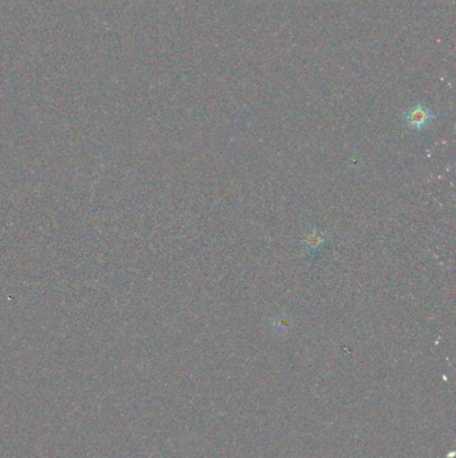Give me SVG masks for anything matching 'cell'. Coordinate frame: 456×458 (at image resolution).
Listing matches in <instances>:
<instances>
[{
    "label": "cell",
    "instance_id": "6da1fadb",
    "mask_svg": "<svg viewBox=\"0 0 456 458\" xmlns=\"http://www.w3.org/2000/svg\"><path fill=\"white\" fill-rule=\"evenodd\" d=\"M434 117L435 116H434L432 110L427 105L420 103V102L408 107L403 114L404 121L415 130L425 129L431 123Z\"/></svg>",
    "mask_w": 456,
    "mask_h": 458
},
{
    "label": "cell",
    "instance_id": "7a4b0ae2",
    "mask_svg": "<svg viewBox=\"0 0 456 458\" xmlns=\"http://www.w3.org/2000/svg\"><path fill=\"white\" fill-rule=\"evenodd\" d=\"M328 240V234L322 229H312L309 231L304 238V245L309 250V252H319L320 251L321 247L327 243Z\"/></svg>",
    "mask_w": 456,
    "mask_h": 458
}]
</instances>
